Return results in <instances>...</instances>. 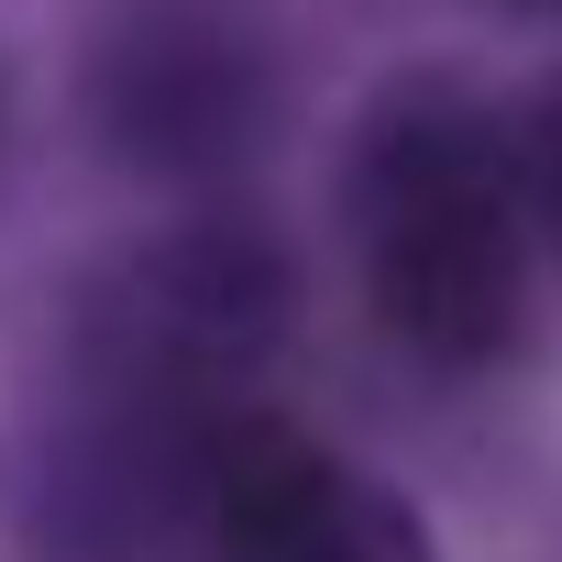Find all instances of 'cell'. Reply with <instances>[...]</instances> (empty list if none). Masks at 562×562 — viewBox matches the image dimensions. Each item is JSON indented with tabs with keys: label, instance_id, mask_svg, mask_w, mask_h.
I'll return each instance as SVG.
<instances>
[{
	"label": "cell",
	"instance_id": "obj_1",
	"mask_svg": "<svg viewBox=\"0 0 562 562\" xmlns=\"http://www.w3.org/2000/svg\"><path fill=\"white\" fill-rule=\"evenodd\" d=\"M375 331L430 375H485L529 331V166L463 78H397L342 177Z\"/></svg>",
	"mask_w": 562,
	"mask_h": 562
},
{
	"label": "cell",
	"instance_id": "obj_4",
	"mask_svg": "<svg viewBox=\"0 0 562 562\" xmlns=\"http://www.w3.org/2000/svg\"><path fill=\"white\" fill-rule=\"evenodd\" d=\"M540 199H551V221H562V122H551V166H540Z\"/></svg>",
	"mask_w": 562,
	"mask_h": 562
},
{
	"label": "cell",
	"instance_id": "obj_2",
	"mask_svg": "<svg viewBox=\"0 0 562 562\" xmlns=\"http://www.w3.org/2000/svg\"><path fill=\"white\" fill-rule=\"evenodd\" d=\"M89 111H100V144L133 177L210 188V177H232L276 133L288 78H276V45L232 12V0H133V12L100 34Z\"/></svg>",
	"mask_w": 562,
	"mask_h": 562
},
{
	"label": "cell",
	"instance_id": "obj_3",
	"mask_svg": "<svg viewBox=\"0 0 562 562\" xmlns=\"http://www.w3.org/2000/svg\"><path fill=\"white\" fill-rule=\"evenodd\" d=\"M199 562H441V551L386 474L299 430H232L199 485Z\"/></svg>",
	"mask_w": 562,
	"mask_h": 562
}]
</instances>
